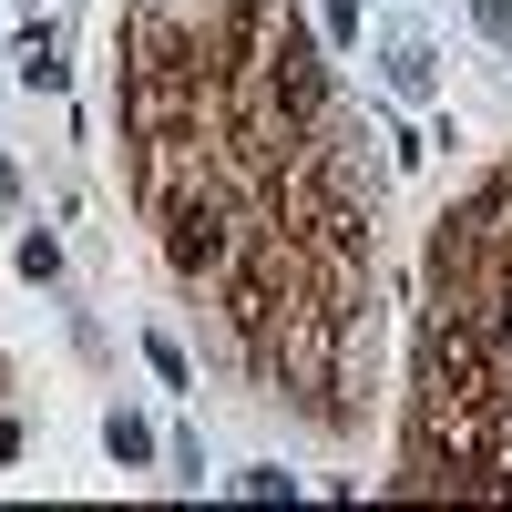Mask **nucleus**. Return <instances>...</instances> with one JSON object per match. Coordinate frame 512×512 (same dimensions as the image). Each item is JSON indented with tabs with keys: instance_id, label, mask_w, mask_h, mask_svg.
<instances>
[{
	"instance_id": "nucleus-1",
	"label": "nucleus",
	"mask_w": 512,
	"mask_h": 512,
	"mask_svg": "<svg viewBox=\"0 0 512 512\" xmlns=\"http://www.w3.org/2000/svg\"><path fill=\"white\" fill-rule=\"evenodd\" d=\"M123 175L216 308V349L267 400L349 420V359L379 287V185L287 0H134Z\"/></svg>"
},
{
	"instance_id": "nucleus-2",
	"label": "nucleus",
	"mask_w": 512,
	"mask_h": 512,
	"mask_svg": "<svg viewBox=\"0 0 512 512\" xmlns=\"http://www.w3.org/2000/svg\"><path fill=\"white\" fill-rule=\"evenodd\" d=\"M420 492L512 502V175L472 185L441 216L420 297Z\"/></svg>"
},
{
	"instance_id": "nucleus-3",
	"label": "nucleus",
	"mask_w": 512,
	"mask_h": 512,
	"mask_svg": "<svg viewBox=\"0 0 512 512\" xmlns=\"http://www.w3.org/2000/svg\"><path fill=\"white\" fill-rule=\"evenodd\" d=\"M21 82H31V93H52V82H62V52H52V31H31V41H21Z\"/></svg>"
},
{
	"instance_id": "nucleus-4",
	"label": "nucleus",
	"mask_w": 512,
	"mask_h": 512,
	"mask_svg": "<svg viewBox=\"0 0 512 512\" xmlns=\"http://www.w3.org/2000/svg\"><path fill=\"white\" fill-rule=\"evenodd\" d=\"M103 441H113V461H144V451H154V431H144L134 410H113V420H103Z\"/></svg>"
},
{
	"instance_id": "nucleus-5",
	"label": "nucleus",
	"mask_w": 512,
	"mask_h": 512,
	"mask_svg": "<svg viewBox=\"0 0 512 512\" xmlns=\"http://www.w3.org/2000/svg\"><path fill=\"white\" fill-rule=\"evenodd\" d=\"M390 82H400V93H431V52H420V41H400V52H390Z\"/></svg>"
},
{
	"instance_id": "nucleus-6",
	"label": "nucleus",
	"mask_w": 512,
	"mask_h": 512,
	"mask_svg": "<svg viewBox=\"0 0 512 512\" xmlns=\"http://www.w3.org/2000/svg\"><path fill=\"white\" fill-rule=\"evenodd\" d=\"M472 21L482 31H512V0H472Z\"/></svg>"
}]
</instances>
